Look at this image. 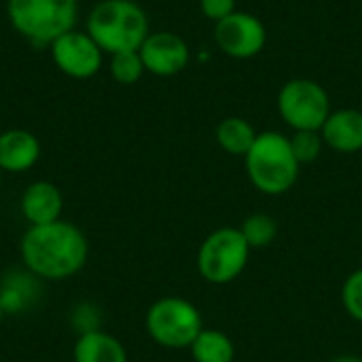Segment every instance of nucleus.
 I'll use <instances>...</instances> for the list:
<instances>
[{
	"instance_id": "1",
	"label": "nucleus",
	"mask_w": 362,
	"mask_h": 362,
	"mask_svg": "<svg viewBox=\"0 0 362 362\" xmlns=\"http://www.w3.org/2000/svg\"><path fill=\"white\" fill-rule=\"evenodd\" d=\"M23 267L38 280L62 282L76 276L89 257L85 233L68 221L32 225L19 244Z\"/></svg>"
},
{
	"instance_id": "2",
	"label": "nucleus",
	"mask_w": 362,
	"mask_h": 362,
	"mask_svg": "<svg viewBox=\"0 0 362 362\" xmlns=\"http://www.w3.org/2000/svg\"><path fill=\"white\" fill-rule=\"evenodd\" d=\"M85 32L108 53L138 51L151 34L148 15L134 0H100L85 21Z\"/></svg>"
},
{
	"instance_id": "3",
	"label": "nucleus",
	"mask_w": 362,
	"mask_h": 362,
	"mask_svg": "<svg viewBox=\"0 0 362 362\" xmlns=\"http://www.w3.org/2000/svg\"><path fill=\"white\" fill-rule=\"evenodd\" d=\"M244 163L252 187L265 195L288 193L295 187L301 170L291 151L288 136L278 132H261L244 157Z\"/></svg>"
},
{
	"instance_id": "4",
	"label": "nucleus",
	"mask_w": 362,
	"mask_h": 362,
	"mask_svg": "<svg viewBox=\"0 0 362 362\" xmlns=\"http://www.w3.org/2000/svg\"><path fill=\"white\" fill-rule=\"evenodd\" d=\"M6 17L13 30L34 47H49L76 28L78 0H6Z\"/></svg>"
},
{
	"instance_id": "5",
	"label": "nucleus",
	"mask_w": 362,
	"mask_h": 362,
	"mask_svg": "<svg viewBox=\"0 0 362 362\" xmlns=\"http://www.w3.org/2000/svg\"><path fill=\"white\" fill-rule=\"evenodd\" d=\"M148 337L165 350H189L204 329V318L191 301L182 297L157 299L144 318Z\"/></svg>"
},
{
	"instance_id": "6",
	"label": "nucleus",
	"mask_w": 362,
	"mask_h": 362,
	"mask_svg": "<svg viewBox=\"0 0 362 362\" xmlns=\"http://www.w3.org/2000/svg\"><path fill=\"white\" fill-rule=\"evenodd\" d=\"M250 259V246L240 227H218L206 235L197 250V272L214 286L238 280Z\"/></svg>"
},
{
	"instance_id": "7",
	"label": "nucleus",
	"mask_w": 362,
	"mask_h": 362,
	"mask_svg": "<svg viewBox=\"0 0 362 362\" xmlns=\"http://www.w3.org/2000/svg\"><path fill=\"white\" fill-rule=\"evenodd\" d=\"M278 110L284 123L297 129H318L329 119L331 98L327 89L312 78H293L278 93Z\"/></svg>"
},
{
	"instance_id": "8",
	"label": "nucleus",
	"mask_w": 362,
	"mask_h": 362,
	"mask_svg": "<svg viewBox=\"0 0 362 362\" xmlns=\"http://www.w3.org/2000/svg\"><path fill=\"white\" fill-rule=\"evenodd\" d=\"M49 51L55 68L76 81L95 76L104 64V51L98 47V42L87 32L76 28L57 36L49 45Z\"/></svg>"
},
{
	"instance_id": "9",
	"label": "nucleus",
	"mask_w": 362,
	"mask_h": 362,
	"mask_svg": "<svg viewBox=\"0 0 362 362\" xmlns=\"http://www.w3.org/2000/svg\"><path fill=\"white\" fill-rule=\"evenodd\" d=\"M214 40L218 49L235 59H250L265 49V23L246 11H235L214 25Z\"/></svg>"
},
{
	"instance_id": "10",
	"label": "nucleus",
	"mask_w": 362,
	"mask_h": 362,
	"mask_svg": "<svg viewBox=\"0 0 362 362\" xmlns=\"http://www.w3.org/2000/svg\"><path fill=\"white\" fill-rule=\"evenodd\" d=\"M144 70L155 76H174L189 66L191 51L182 36L176 32H151L138 49Z\"/></svg>"
},
{
	"instance_id": "11",
	"label": "nucleus",
	"mask_w": 362,
	"mask_h": 362,
	"mask_svg": "<svg viewBox=\"0 0 362 362\" xmlns=\"http://www.w3.org/2000/svg\"><path fill=\"white\" fill-rule=\"evenodd\" d=\"M23 218L32 225H49L62 218L64 195L49 180H36L25 187L19 202Z\"/></svg>"
},
{
	"instance_id": "12",
	"label": "nucleus",
	"mask_w": 362,
	"mask_h": 362,
	"mask_svg": "<svg viewBox=\"0 0 362 362\" xmlns=\"http://www.w3.org/2000/svg\"><path fill=\"white\" fill-rule=\"evenodd\" d=\"M40 159V142L28 129H4L0 134V170L21 174L32 170Z\"/></svg>"
},
{
	"instance_id": "13",
	"label": "nucleus",
	"mask_w": 362,
	"mask_h": 362,
	"mask_svg": "<svg viewBox=\"0 0 362 362\" xmlns=\"http://www.w3.org/2000/svg\"><path fill=\"white\" fill-rule=\"evenodd\" d=\"M325 146L337 153H358L362 151V110L341 108L333 110L325 125L320 127Z\"/></svg>"
},
{
	"instance_id": "14",
	"label": "nucleus",
	"mask_w": 362,
	"mask_h": 362,
	"mask_svg": "<svg viewBox=\"0 0 362 362\" xmlns=\"http://www.w3.org/2000/svg\"><path fill=\"white\" fill-rule=\"evenodd\" d=\"M74 362H127V350L125 346L110 333L95 329L81 333L76 337L74 350H72Z\"/></svg>"
},
{
	"instance_id": "15",
	"label": "nucleus",
	"mask_w": 362,
	"mask_h": 362,
	"mask_svg": "<svg viewBox=\"0 0 362 362\" xmlns=\"http://www.w3.org/2000/svg\"><path fill=\"white\" fill-rule=\"evenodd\" d=\"M38 278L34 274L25 272H11L4 276L0 284V303L6 314H21L30 305H34V299L38 297Z\"/></svg>"
},
{
	"instance_id": "16",
	"label": "nucleus",
	"mask_w": 362,
	"mask_h": 362,
	"mask_svg": "<svg viewBox=\"0 0 362 362\" xmlns=\"http://www.w3.org/2000/svg\"><path fill=\"white\" fill-rule=\"evenodd\" d=\"M257 129L250 121L242 117H227L216 127V142L218 146L235 157H246L252 144L257 142Z\"/></svg>"
},
{
	"instance_id": "17",
	"label": "nucleus",
	"mask_w": 362,
	"mask_h": 362,
	"mask_svg": "<svg viewBox=\"0 0 362 362\" xmlns=\"http://www.w3.org/2000/svg\"><path fill=\"white\" fill-rule=\"evenodd\" d=\"M189 350L195 362H233L235 358V346L231 337L218 329L204 327Z\"/></svg>"
},
{
	"instance_id": "18",
	"label": "nucleus",
	"mask_w": 362,
	"mask_h": 362,
	"mask_svg": "<svg viewBox=\"0 0 362 362\" xmlns=\"http://www.w3.org/2000/svg\"><path fill=\"white\" fill-rule=\"evenodd\" d=\"M240 231H242L244 240L248 242L250 250L267 248L278 238V223L274 216H269L265 212H255L244 218V223L240 225Z\"/></svg>"
},
{
	"instance_id": "19",
	"label": "nucleus",
	"mask_w": 362,
	"mask_h": 362,
	"mask_svg": "<svg viewBox=\"0 0 362 362\" xmlns=\"http://www.w3.org/2000/svg\"><path fill=\"white\" fill-rule=\"evenodd\" d=\"M108 72L112 81H117L119 85H136L146 70L138 51H123V53L110 55Z\"/></svg>"
},
{
	"instance_id": "20",
	"label": "nucleus",
	"mask_w": 362,
	"mask_h": 362,
	"mask_svg": "<svg viewBox=\"0 0 362 362\" xmlns=\"http://www.w3.org/2000/svg\"><path fill=\"white\" fill-rule=\"evenodd\" d=\"M288 142H291V151H293L295 159L299 161V165L314 163L322 155V148H325V140L318 129H297V132H293Z\"/></svg>"
},
{
	"instance_id": "21",
	"label": "nucleus",
	"mask_w": 362,
	"mask_h": 362,
	"mask_svg": "<svg viewBox=\"0 0 362 362\" xmlns=\"http://www.w3.org/2000/svg\"><path fill=\"white\" fill-rule=\"evenodd\" d=\"M341 305L352 320L362 322V267L346 278L341 286Z\"/></svg>"
},
{
	"instance_id": "22",
	"label": "nucleus",
	"mask_w": 362,
	"mask_h": 362,
	"mask_svg": "<svg viewBox=\"0 0 362 362\" xmlns=\"http://www.w3.org/2000/svg\"><path fill=\"white\" fill-rule=\"evenodd\" d=\"M199 8L206 19L218 23L231 13H235V0H199Z\"/></svg>"
},
{
	"instance_id": "23",
	"label": "nucleus",
	"mask_w": 362,
	"mask_h": 362,
	"mask_svg": "<svg viewBox=\"0 0 362 362\" xmlns=\"http://www.w3.org/2000/svg\"><path fill=\"white\" fill-rule=\"evenodd\" d=\"M329 362H362V358L354 356V354H341V356H335V358H331Z\"/></svg>"
},
{
	"instance_id": "24",
	"label": "nucleus",
	"mask_w": 362,
	"mask_h": 362,
	"mask_svg": "<svg viewBox=\"0 0 362 362\" xmlns=\"http://www.w3.org/2000/svg\"><path fill=\"white\" fill-rule=\"evenodd\" d=\"M4 316H6V312H4V308H2V303H0V325H2V320H4Z\"/></svg>"
},
{
	"instance_id": "25",
	"label": "nucleus",
	"mask_w": 362,
	"mask_h": 362,
	"mask_svg": "<svg viewBox=\"0 0 362 362\" xmlns=\"http://www.w3.org/2000/svg\"><path fill=\"white\" fill-rule=\"evenodd\" d=\"M2 174H4V172L0 170V187H2Z\"/></svg>"
}]
</instances>
